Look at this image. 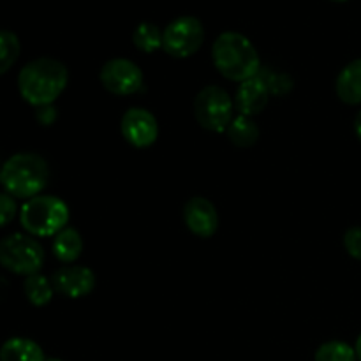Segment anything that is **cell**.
<instances>
[{
    "label": "cell",
    "instance_id": "cell-1",
    "mask_svg": "<svg viewBox=\"0 0 361 361\" xmlns=\"http://www.w3.org/2000/svg\"><path fill=\"white\" fill-rule=\"evenodd\" d=\"M69 81V71L60 60L51 56H41L28 62L18 76L20 94L28 104L41 108L56 101L66 90Z\"/></svg>",
    "mask_w": 361,
    "mask_h": 361
},
{
    "label": "cell",
    "instance_id": "cell-2",
    "mask_svg": "<svg viewBox=\"0 0 361 361\" xmlns=\"http://www.w3.org/2000/svg\"><path fill=\"white\" fill-rule=\"evenodd\" d=\"M212 60L222 76L238 83L250 80L261 69L257 49L238 32H224L215 39L212 46Z\"/></svg>",
    "mask_w": 361,
    "mask_h": 361
},
{
    "label": "cell",
    "instance_id": "cell-3",
    "mask_svg": "<svg viewBox=\"0 0 361 361\" xmlns=\"http://www.w3.org/2000/svg\"><path fill=\"white\" fill-rule=\"evenodd\" d=\"M48 164L37 154H16L7 159L0 171V183L7 194L20 200H32L46 187Z\"/></svg>",
    "mask_w": 361,
    "mask_h": 361
},
{
    "label": "cell",
    "instance_id": "cell-4",
    "mask_svg": "<svg viewBox=\"0 0 361 361\" xmlns=\"http://www.w3.org/2000/svg\"><path fill=\"white\" fill-rule=\"evenodd\" d=\"M20 221L32 236H55L69 222V208L60 197L35 196L21 207Z\"/></svg>",
    "mask_w": 361,
    "mask_h": 361
},
{
    "label": "cell",
    "instance_id": "cell-5",
    "mask_svg": "<svg viewBox=\"0 0 361 361\" xmlns=\"http://www.w3.org/2000/svg\"><path fill=\"white\" fill-rule=\"evenodd\" d=\"M291 90V80L286 74H277L270 69H259L256 76L243 81L236 92V106L240 113L252 118L259 115L268 104L271 94L281 95Z\"/></svg>",
    "mask_w": 361,
    "mask_h": 361
},
{
    "label": "cell",
    "instance_id": "cell-6",
    "mask_svg": "<svg viewBox=\"0 0 361 361\" xmlns=\"http://www.w3.org/2000/svg\"><path fill=\"white\" fill-rule=\"evenodd\" d=\"M44 263V250L41 243L27 235H11L0 242V264L16 275L39 274Z\"/></svg>",
    "mask_w": 361,
    "mask_h": 361
},
{
    "label": "cell",
    "instance_id": "cell-7",
    "mask_svg": "<svg viewBox=\"0 0 361 361\" xmlns=\"http://www.w3.org/2000/svg\"><path fill=\"white\" fill-rule=\"evenodd\" d=\"M194 116L203 129L224 133L233 122V101L217 85L204 87L194 99Z\"/></svg>",
    "mask_w": 361,
    "mask_h": 361
},
{
    "label": "cell",
    "instance_id": "cell-8",
    "mask_svg": "<svg viewBox=\"0 0 361 361\" xmlns=\"http://www.w3.org/2000/svg\"><path fill=\"white\" fill-rule=\"evenodd\" d=\"M204 27L197 18L180 16L162 30V49L173 59H189L203 46Z\"/></svg>",
    "mask_w": 361,
    "mask_h": 361
},
{
    "label": "cell",
    "instance_id": "cell-9",
    "mask_svg": "<svg viewBox=\"0 0 361 361\" xmlns=\"http://www.w3.org/2000/svg\"><path fill=\"white\" fill-rule=\"evenodd\" d=\"M102 87L113 95H133L143 85V73L140 67L127 59H113L102 66L101 74Z\"/></svg>",
    "mask_w": 361,
    "mask_h": 361
},
{
    "label": "cell",
    "instance_id": "cell-10",
    "mask_svg": "<svg viewBox=\"0 0 361 361\" xmlns=\"http://www.w3.org/2000/svg\"><path fill=\"white\" fill-rule=\"evenodd\" d=\"M120 129L127 143L136 148L150 147L159 136L157 120L148 109L143 108H130L129 111H126Z\"/></svg>",
    "mask_w": 361,
    "mask_h": 361
},
{
    "label": "cell",
    "instance_id": "cell-11",
    "mask_svg": "<svg viewBox=\"0 0 361 361\" xmlns=\"http://www.w3.org/2000/svg\"><path fill=\"white\" fill-rule=\"evenodd\" d=\"M183 221L189 231L200 238H210L219 228V215L207 197L194 196L183 207Z\"/></svg>",
    "mask_w": 361,
    "mask_h": 361
},
{
    "label": "cell",
    "instance_id": "cell-12",
    "mask_svg": "<svg viewBox=\"0 0 361 361\" xmlns=\"http://www.w3.org/2000/svg\"><path fill=\"white\" fill-rule=\"evenodd\" d=\"M51 284L67 298H83L95 288V275L87 267H62L53 274Z\"/></svg>",
    "mask_w": 361,
    "mask_h": 361
},
{
    "label": "cell",
    "instance_id": "cell-13",
    "mask_svg": "<svg viewBox=\"0 0 361 361\" xmlns=\"http://www.w3.org/2000/svg\"><path fill=\"white\" fill-rule=\"evenodd\" d=\"M335 90L338 99L345 104H361V59L353 60L341 71Z\"/></svg>",
    "mask_w": 361,
    "mask_h": 361
},
{
    "label": "cell",
    "instance_id": "cell-14",
    "mask_svg": "<svg viewBox=\"0 0 361 361\" xmlns=\"http://www.w3.org/2000/svg\"><path fill=\"white\" fill-rule=\"evenodd\" d=\"M0 361H46L41 345L30 338H9L0 348Z\"/></svg>",
    "mask_w": 361,
    "mask_h": 361
},
{
    "label": "cell",
    "instance_id": "cell-15",
    "mask_svg": "<svg viewBox=\"0 0 361 361\" xmlns=\"http://www.w3.org/2000/svg\"><path fill=\"white\" fill-rule=\"evenodd\" d=\"M83 252V238L74 228H63L53 240V254L62 263H74Z\"/></svg>",
    "mask_w": 361,
    "mask_h": 361
},
{
    "label": "cell",
    "instance_id": "cell-16",
    "mask_svg": "<svg viewBox=\"0 0 361 361\" xmlns=\"http://www.w3.org/2000/svg\"><path fill=\"white\" fill-rule=\"evenodd\" d=\"M226 133H228V137L231 140V143L240 148L252 147L259 140V129L254 123V120L245 115H240L236 118H233V122L229 123Z\"/></svg>",
    "mask_w": 361,
    "mask_h": 361
},
{
    "label": "cell",
    "instance_id": "cell-17",
    "mask_svg": "<svg viewBox=\"0 0 361 361\" xmlns=\"http://www.w3.org/2000/svg\"><path fill=\"white\" fill-rule=\"evenodd\" d=\"M25 295H27L28 302L34 307H44L51 302L53 293H55V288H53L51 281L44 277V275H30L27 277L23 284Z\"/></svg>",
    "mask_w": 361,
    "mask_h": 361
},
{
    "label": "cell",
    "instance_id": "cell-18",
    "mask_svg": "<svg viewBox=\"0 0 361 361\" xmlns=\"http://www.w3.org/2000/svg\"><path fill=\"white\" fill-rule=\"evenodd\" d=\"M134 46L145 53H154L162 48V32L154 23H140L133 34Z\"/></svg>",
    "mask_w": 361,
    "mask_h": 361
},
{
    "label": "cell",
    "instance_id": "cell-19",
    "mask_svg": "<svg viewBox=\"0 0 361 361\" xmlns=\"http://www.w3.org/2000/svg\"><path fill=\"white\" fill-rule=\"evenodd\" d=\"M21 51L20 39L14 32L0 30V74L7 73L18 60Z\"/></svg>",
    "mask_w": 361,
    "mask_h": 361
},
{
    "label": "cell",
    "instance_id": "cell-20",
    "mask_svg": "<svg viewBox=\"0 0 361 361\" xmlns=\"http://www.w3.org/2000/svg\"><path fill=\"white\" fill-rule=\"evenodd\" d=\"M316 361H356V351L345 342L331 341L317 349Z\"/></svg>",
    "mask_w": 361,
    "mask_h": 361
},
{
    "label": "cell",
    "instance_id": "cell-21",
    "mask_svg": "<svg viewBox=\"0 0 361 361\" xmlns=\"http://www.w3.org/2000/svg\"><path fill=\"white\" fill-rule=\"evenodd\" d=\"M344 247L349 256L361 261V226H355L345 231Z\"/></svg>",
    "mask_w": 361,
    "mask_h": 361
},
{
    "label": "cell",
    "instance_id": "cell-22",
    "mask_svg": "<svg viewBox=\"0 0 361 361\" xmlns=\"http://www.w3.org/2000/svg\"><path fill=\"white\" fill-rule=\"evenodd\" d=\"M16 201L11 194H0V228L9 224L16 215Z\"/></svg>",
    "mask_w": 361,
    "mask_h": 361
},
{
    "label": "cell",
    "instance_id": "cell-23",
    "mask_svg": "<svg viewBox=\"0 0 361 361\" xmlns=\"http://www.w3.org/2000/svg\"><path fill=\"white\" fill-rule=\"evenodd\" d=\"M35 118H37V122L41 123V126H51L56 120V109L53 108V104L41 106V108H37V111H35Z\"/></svg>",
    "mask_w": 361,
    "mask_h": 361
},
{
    "label": "cell",
    "instance_id": "cell-24",
    "mask_svg": "<svg viewBox=\"0 0 361 361\" xmlns=\"http://www.w3.org/2000/svg\"><path fill=\"white\" fill-rule=\"evenodd\" d=\"M355 130H356V136H358V140L361 141V111L358 113V116H356L355 120Z\"/></svg>",
    "mask_w": 361,
    "mask_h": 361
},
{
    "label": "cell",
    "instance_id": "cell-25",
    "mask_svg": "<svg viewBox=\"0 0 361 361\" xmlns=\"http://www.w3.org/2000/svg\"><path fill=\"white\" fill-rule=\"evenodd\" d=\"M355 351H356V356H358L360 361H361V335L358 337V341H356V348H355Z\"/></svg>",
    "mask_w": 361,
    "mask_h": 361
},
{
    "label": "cell",
    "instance_id": "cell-26",
    "mask_svg": "<svg viewBox=\"0 0 361 361\" xmlns=\"http://www.w3.org/2000/svg\"><path fill=\"white\" fill-rule=\"evenodd\" d=\"M46 361H62V360H59V358H48Z\"/></svg>",
    "mask_w": 361,
    "mask_h": 361
},
{
    "label": "cell",
    "instance_id": "cell-27",
    "mask_svg": "<svg viewBox=\"0 0 361 361\" xmlns=\"http://www.w3.org/2000/svg\"><path fill=\"white\" fill-rule=\"evenodd\" d=\"M331 2H348V0H331Z\"/></svg>",
    "mask_w": 361,
    "mask_h": 361
},
{
    "label": "cell",
    "instance_id": "cell-28",
    "mask_svg": "<svg viewBox=\"0 0 361 361\" xmlns=\"http://www.w3.org/2000/svg\"><path fill=\"white\" fill-rule=\"evenodd\" d=\"M0 171H2V168H0Z\"/></svg>",
    "mask_w": 361,
    "mask_h": 361
}]
</instances>
